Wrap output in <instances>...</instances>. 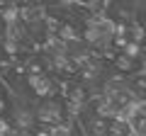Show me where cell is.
<instances>
[{
  "label": "cell",
  "instance_id": "cell-2",
  "mask_svg": "<svg viewBox=\"0 0 146 136\" xmlns=\"http://www.w3.org/2000/svg\"><path fill=\"white\" fill-rule=\"evenodd\" d=\"M27 85L32 88V92H34L36 97H42V100L54 97V90H56V85H54L51 78H46V75H27Z\"/></svg>",
  "mask_w": 146,
  "mask_h": 136
},
{
  "label": "cell",
  "instance_id": "cell-8",
  "mask_svg": "<svg viewBox=\"0 0 146 136\" xmlns=\"http://www.w3.org/2000/svg\"><path fill=\"white\" fill-rule=\"evenodd\" d=\"M122 53H127L129 58H134V61H136V58L141 56V44H136V42H129V44H127V49H124Z\"/></svg>",
  "mask_w": 146,
  "mask_h": 136
},
{
  "label": "cell",
  "instance_id": "cell-4",
  "mask_svg": "<svg viewBox=\"0 0 146 136\" xmlns=\"http://www.w3.org/2000/svg\"><path fill=\"white\" fill-rule=\"evenodd\" d=\"M112 63H115L117 73H122V75H131V73H136V71H139V61L129 58L127 53H119V56H117Z\"/></svg>",
  "mask_w": 146,
  "mask_h": 136
},
{
  "label": "cell",
  "instance_id": "cell-10",
  "mask_svg": "<svg viewBox=\"0 0 146 136\" xmlns=\"http://www.w3.org/2000/svg\"><path fill=\"white\" fill-rule=\"evenodd\" d=\"M32 136H51V126H44V124H39L34 131H32Z\"/></svg>",
  "mask_w": 146,
  "mask_h": 136
},
{
  "label": "cell",
  "instance_id": "cell-5",
  "mask_svg": "<svg viewBox=\"0 0 146 136\" xmlns=\"http://www.w3.org/2000/svg\"><path fill=\"white\" fill-rule=\"evenodd\" d=\"M66 100H68V107H71V110H78V107H83V102H85V90L78 88V85H73V88H68Z\"/></svg>",
  "mask_w": 146,
  "mask_h": 136
},
{
  "label": "cell",
  "instance_id": "cell-7",
  "mask_svg": "<svg viewBox=\"0 0 146 136\" xmlns=\"http://www.w3.org/2000/svg\"><path fill=\"white\" fill-rule=\"evenodd\" d=\"M27 75H44V63L39 58H29L27 61Z\"/></svg>",
  "mask_w": 146,
  "mask_h": 136
},
{
  "label": "cell",
  "instance_id": "cell-6",
  "mask_svg": "<svg viewBox=\"0 0 146 136\" xmlns=\"http://www.w3.org/2000/svg\"><path fill=\"white\" fill-rule=\"evenodd\" d=\"M129 39H131V42H136V44H144L146 42V27L141 24L139 20L129 24Z\"/></svg>",
  "mask_w": 146,
  "mask_h": 136
},
{
  "label": "cell",
  "instance_id": "cell-11",
  "mask_svg": "<svg viewBox=\"0 0 146 136\" xmlns=\"http://www.w3.org/2000/svg\"><path fill=\"white\" fill-rule=\"evenodd\" d=\"M7 110H10V102H7V97H3V95H0V119L7 114Z\"/></svg>",
  "mask_w": 146,
  "mask_h": 136
},
{
  "label": "cell",
  "instance_id": "cell-3",
  "mask_svg": "<svg viewBox=\"0 0 146 136\" xmlns=\"http://www.w3.org/2000/svg\"><path fill=\"white\" fill-rule=\"evenodd\" d=\"M83 129H85V136H110V121L105 119V117H100L98 112H95L93 117H88L85 119V124H83Z\"/></svg>",
  "mask_w": 146,
  "mask_h": 136
},
{
  "label": "cell",
  "instance_id": "cell-1",
  "mask_svg": "<svg viewBox=\"0 0 146 136\" xmlns=\"http://www.w3.org/2000/svg\"><path fill=\"white\" fill-rule=\"evenodd\" d=\"M36 121L44 126H61V114H63V102L56 97H49V100H42L39 107H36Z\"/></svg>",
  "mask_w": 146,
  "mask_h": 136
},
{
  "label": "cell",
  "instance_id": "cell-9",
  "mask_svg": "<svg viewBox=\"0 0 146 136\" xmlns=\"http://www.w3.org/2000/svg\"><path fill=\"white\" fill-rule=\"evenodd\" d=\"M134 88L141 90V92H146V73H141V75H136V78H134Z\"/></svg>",
  "mask_w": 146,
  "mask_h": 136
}]
</instances>
